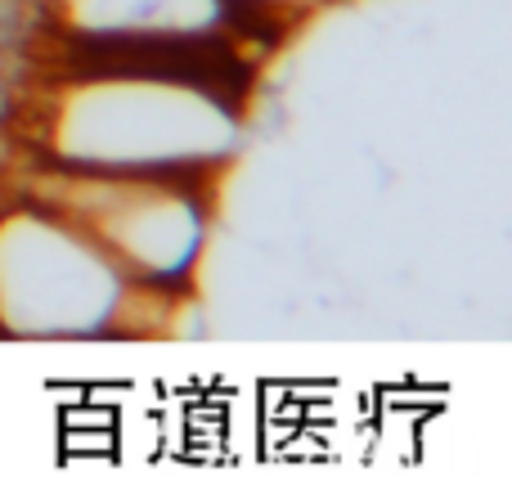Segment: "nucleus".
Instances as JSON below:
<instances>
[{"label": "nucleus", "instance_id": "obj_2", "mask_svg": "<svg viewBox=\"0 0 512 481\" xmlns=\"http://www.w3.org/2000/svg\"><path fill=\"white\" fill-rule=\"evenodd\" d=\"M77 9V23L99 32H131V27H207L216 18L212 0H86Z\"/></svg>", "mask_w": 512, "mask_h": 481}, {"label": "nucleus", "instance_id": "obj_1", "mask_svg": "<svg viewBox=\"0 0 512 481\" xmlns=\"http://www.w3.org/2000/svg\"><path fill=\"white\" fill-rule=\"evenodd\" d=\"M77 207L113 257L144 275H176L198 248L194 207L167 189H86Z\"/></svg>", "mask_w": 512, "mask_h": 481}]
</instances>
